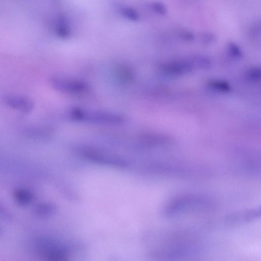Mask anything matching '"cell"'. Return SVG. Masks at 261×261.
I'll return each mask as SVG.
<instances>
[{
	"instance_id": "obj_1",
	"label": "cell",
	"mask_w": 261,
	"mask_h": 261,
	"mask_svg": "<svg viewBox=\"0 0 261 261\" xmlns=\"http://www.w3.org/2000/svg\"><path fill=\"white\" fill-rule=\"evenodd\" d=\"M212 203L213 201L207 195L195 192L184 193L171 198L166 203L164 211L167 215H173L207 207Z\"/></svg>"
},
{
	"instance_id": "obj_2",
	"label": "cell",
	"mask_w": 261,
	"mask_h": 261,
	"mask_svg": "<svg viewBox=\"0 0 261 261\" xmlns=\"http://www.w3.org/2000/svg\"><path fill=\"white\" fill-rule=\"evenodd\" d=\"M67 115L73 121L100 125H120L126 121L123 116L115 112L89 110L78 107L70 109Z\"/></svg>"
},
{
	"instance_id": "obj_3",
	"label": "cell",
	"mask_w": 261,
	"mask_h": 261,
	"mask_svg": "<svg viewBox=\"0 0 261 261\" xmlns=\"http://www.w3.org/2000/svg\"><path fill=\"white\" fill-rule=\"evenodd\" d=\"M75 152L83 159L97 165L123 168L129 164L121 156L91 146H79L76 148Z\"/></svg>"
},
{
	"instance_id": "obj_4",
	"label": "cell",
	"mask_w": 261,
	"mask_h": 261,
	"mask_svg": "<svg viewBox=\"0 0 261 261\" xmlns=\"http://www.w3.org/2000/svg\"><path fill=\"white\" fill-rule=\"evenodd\" d=\"M50 84L55 89L61 92L74 95L85 94L90 90L87 82L74 78L53 76L50 79Z\"/></svg>"
},
{
	"instance_id": "obj_5",
	"label": "cell",
	"mask_w": 261,
	"mask_h": 261,
	"mask_svg": "<svg viewBox=\"0 0 261 261\" xmlns=\"http://www.w3.org/2000/svg\"><path fill=\"white\" fill-rule=\"evenodd\" d=\"M172 142V139L164 133L148 132L140 134L137 138L136 145L143 149H151L166 146Z\"/></svg>"
},
{
	"instance_id": "obj_6",
	"label": "cell",
	"mask_w": 261,
	"mask_h": 261,
	"mask_svg": "<svg viewBox=\"0 0 261 261\" xmlns=\"http://www.w3.org/2000/svg\"><path fill=\"white\" fill-rule=\"evenodd\" d=\"M4 101L10 108L24 113H30L34 107V102L31 98L21 95H7Z\"/></svg>"
},
{
	"instance_id": "obj_7",
	"label": "cell",
	"mask_w": 261,
	"mask_h": 261,
	"mask_svg": "<svg viewBox=\"0 0 261 261\" xmlns=\"http://www.w3.org/2000/svg\"><path fill=\"white\" fill-rule=\"evenodd\" d=\"M195 67L192 58L188 60L175 61L165 64L164 72L171 76H179L191 72Z\"/></svg>"
},
{
	"instance_id": "obj_8",
	"label": "cell",
	"mask_w": 261,
	"mask_h": 261,
	"mask_svg": "<svg viewBox=\"0 0 261 261\" xmlns=\"http://www.w3.org/2000/svg\"><path fill=\"white\" fill-rule=\"evenodd\" d=\"M54 24V32L57 36L66 39L71 36L72 32L70 24L64 16H58Z\"/></svg>"
},
{
	"instance_id": "obj_9",
	"label": "cell",
	"mask_w": 261,
	"mask_h": 261,
	"mask_svg": "<svg viewBox=\"0 0 261 261\" xmlns=\"http://www.w3.org/2000/svg\"><path fill=\"white\" fill-rule=\"evenodd\" d=\"M12 196L14 201L21 206L30 205L35 199L34 194L29 190L24 188H17L13 192Z\"/></svg>"
},
{
	"instance_id": "obj_10",
	"label": "cell",
	"mask_w": 261,
	"mask_h": 261,
	"mask_svg": "<svg viewBox=\"0 0 261 261\" xmlns=\"http://www.w3.org/2000/svg\"><path fill=\"white\" fill-rule=\"evenodd\" d=\"M56 206L50 202H42L37 204L34 209V213L39 216H46L56 211Z\"/></svg>"
},
{
	"instance_id": "obj_11",
	"label": "cell",
	"mask_w": 261,
	"mask_h": 261,
	"mask_svg": "<svg viewBox=\"0 0 261 261\" xmlns=\"http://www.w3.org/2000/svg\"><path fill=\"white\" fill-rule=\"evenodd\" d=\"M119 12L122 16L130 20L137 21L139 18L138 12L133 8L128 6L119 7Z\"/></svg>"
},
{
	"instance_id": "obj_12",
	"label": "cell",
	"mask_w": 261,
	"mask_h": 261,
	"mask_svg": "<svg viewBox=\"0 0 261 261\" xmlns=\"http://www.w3.org/2000/svg\"><path fill=\"white\" fill-rule=\"evenodd\" d=\"M152 8L155 12L160 14H164L166 12L165 6L160 3H155L152 4Z\"/></svg>"
}]
</instances>
